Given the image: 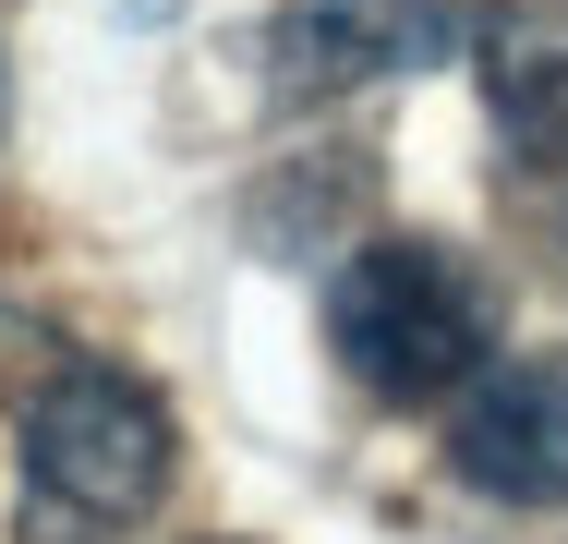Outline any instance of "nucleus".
Returning <instances> with one entry per match:
<instances>
[{
    "mask_svg": "<svg viewBox=\"0 0 568 544\" xmlns=\"http://www.w3.org/2000/svg\"><path fill=\"white\" fill-rule=\"evenodd\" d=\"M327 351L363 400L387 412H424L459 400L484 363H496V279L448 254V242H363L339 279H327Z\"/></svg>",
    "mask_w": 568,
    "mask_h": 544,
    "instance_id": "2",
    "label": "nucleus"
},
{
    "mask_svg": "<svg viewBox=\"0 0 568 544\" xmlns=\"http://www.w3.org/2000/svg\"><path fill=\"white\" fill-rule=\"evenodd\" d=\"M170 400L121 363H49L24 400V544H110L170 496Z\"/></svg>",
    "mask_w": 568,
    "mask_h": 544,
    "instance_id": "1",
    "label": "nucleus"
},
{
    "mask_svg": "<svg viewBox=\"0 0 568 544\" xmlns=\"http://www.w3.org/2000/svg\"><path fill=\"white\" fill-rule=\"evenodd\" d=\"M484 0H278L266 12V98H363L399 73H448L484 49Z\"/></svg>",
    "mask_w": 568,
    "mask_h": 544,
    "instance_id": "3",
    "label": "nucleus"
},
{
    "mask_svg": "<svg viewBox=\"0 0 568 544\" xmlns=\"http://www.w3.org/2000/svg\"><path fill=\"white\" fill-rule=\"evenodd\" d=\"M448 472L496 508H568V363L557 351H508L459 387Z\"/></svg>",
    "mask_w": 568,
    "mask_h": 544,
    "instance_id": "4",
    "label": "nucleus"
}]
</instances>
